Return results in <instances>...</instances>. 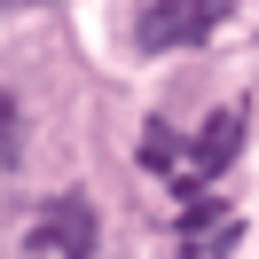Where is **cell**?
Wrapping results in <instances>:
<instances>
[{
    "label": "cell",
    "instance_id": "6da1fadb",
    "mask_svg": "<svg viewBox=\"0 0 259 259\" xmlns=\"http://www.w3.org/2000/svg\"><path fill=\"white\" fill-rule=\"evenodd\" d=\"M228 8H236V0H149L142 24H134V39H142V55L196 48V39H212V32L228 24Z\"/></svg>",
    "mask_w": 259,
    "mask_h": 259
},
{
    "label": "cell",
    "instance_id": "7a4b0ae2",
    "mask_svg": "<svg viewBox=\"0 0 259 259\" xmlns=\"http://www.w3.org/2000/svg\"><path fill=\"white\" fill-rule=\"evenodd\" d=\"M236 149H243V110H220V118L189 142V157L173 165V181H181V189H204L212 173H228V157H236Z\"/></svg>",
    "mask_w": 259,
    "mask_h": 259
},
{
    "label": "cell",
    "instance_id": "3957f363",
    "mask_svg": "<svg viewBox=\"0 0 259 259\" xmlns=\"http://www.w3.org/2000/svg\"><path fill=\"white\" fill-rule=\"evenodd\" d=\"M39 243L63 251V259H95V204H87V196H63V204L39 220Z\"/></svg>",
    "mask_w": 259,
    "mask_h": 259
},
{
    "label": "cell",
    "instance_id": "277c9868",
    "mask_svg": "<svg viewBox=\"0 0 259 259\" xmlns=\"http://www.w3.org/2000/svg\"><path fill=\"white\" fill-rule=\"evenodd\" d=\"M16 157H24V110H16V95L0 87V173H8Z\"/></svg>",
    "mask_w": 259,
    "mask_h": 259
},
{
    "label": "cell",
    "instance_id": "5b68a950",
    "mask_svg": "<svg viewBox=\"0 0 259 259\" xmlns=\"http://www.w3.org/2000/svg\"><path fill=\"white\" fill-rule=\"evenodd\" d=\"M0 8H39V0H0Z\"/></svg>",
    "mask_w": 259,
    "mask_h": 259
}]
</instances>
